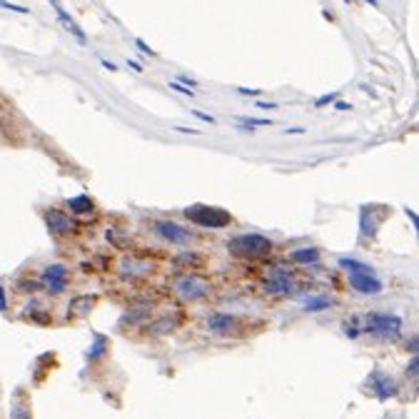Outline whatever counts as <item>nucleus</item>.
<instances>
[{
    "label": "nucleus",
    "mask_w": 419,
    "mask_h": 419,
    "mask_svg": "<svg viewBox=\"0 0 419 419\" xmlns=\"http://www.w3.org/2000/svg\"><path fill=\"white\" fill-rule=\"evenodd\" d=\"M38 285H43L51 294H60L65 287H68V269H65V265L55 262V265H51V267H45Z\"/></svg>",
    "instance_id": "7"
},
{
    "label": "nucleus",
    "mask_w": 419,
    "mask_h": 419,
    "mask_svg": "<svg viewBox=\"0 0 419 419\" xmlns=\"http://www.w3.org/2000/svg\"><path fill=\"white\" fill-rule=\"evenodd\" d=\"M95 297H78L73 305L68 307V317H85V314L93 310Z\"/></svg>",
    "instance_id": "15"
},
{
    "label": "nucleus",
    "mask_w": 419,
    "mask_h": 419,
    "mask_svg": "<svg viewBox=\"0 0 419 419\" xmlns=\"http://www.w3.org/2000/svg\"><path fill=\"white\" fill-rule=\"evenodd\" d=\"M407 347H409V350H412V355H417V337H412V342L407 344Z\"/></svg>",
    "instance_id": "29"
},
{
    "label": "nucleus",
    "mask_w": 419,
    "mask_h": 419,
    "mask_svg": "<svg viewBox=\"0 0 419 419\" xmlns=\"http://www.w3.org/2000/svg\"><path fill=\"white\" fill-rule=\"evenodd\" d=\"M367 3H372V6H377V0H367Z\"/></svg>",
    "instance_id": "30"
},
{
    "label": "nucleus",
    "mask_w": 419,
    "mask_h": 419,
    "mask_svg": "<svg viewBox=\"0 0 419 419\" xmlns=\"http://www.w3.org/2000/svg\"><path fill=\"white\" fill-rule=\"evenodd\" d=\"M367 322H364L362 332H372V335H377V337L382 339H394L400 337L402 332V319L397 317V314H384V312H369Z\"/></svg>",
    "instance_id": "3"
},
{
    "label": "nucleus",
    "mask_w": 419,
    "mask_h": 419,
    "mask_svg": "<svg viewBox=\"0 0 419 419\" xmlns=\"http://www.w3.org/2000/svg\"><path fill=\"white\" fill-rule=\"evenodd\" d=\"M150 262L145 260H123L120 265V275L123 277H130V280H140V277L150 275Z\"/></svg>",
    "instance_id": "13"
},
{
    "label": "nucleus",
    "mask_w": 419,
    "mask_h": 419,
    "mask_svg": "<svg viewBox=\"0 0 419 419\" xmlns=\"http://www.w3.org/2000/svg\"><path fill=\"white\" fill-rule=\"evenodd\" d=\"M347 3H352V0H347Z\"/></svg>",
    "instance_id": "31"
},
{
    "label": "nucleus",
    "mask_w": 419,
    "mask_h": 419,
    "mask_svg": "<svg viewBox=\"0 0 419 419\" xmlns=\"http://www.w3.org/2000/svg\"><path fill=\"white\" fill-rule=\"evenodd\" d=\"M0 8L3 10H15V13H23V15H28L30 10L28 8H23V6H15V3H8V0H0Z\"/></svg>",
    "instance_id": "22"
},
{
    "label": "nucleus",
    "mask_w": 419,
    "mask_h": 419,
    "mask_svg": "<svg viewBox=\"0 0 419 419\" xmlns=\"http://www.w3.org/2000/svg\"><path fill=\"white\" fill-rule=\"evenodd\" d=\"M289 260H294V262H300V265H314L319 260V252L314 250V247H305V250H294L292 255H289Z\"/></svg>",
    "instance_id": "18"
},
{
    "label": "nucleus",
    "mask_w": 419,
    "mask_h": 419,
    "mask_svg": "<svg viewBox=\"0 0 419 419\" xmlns=\"http://www.w3.org/2000/svg\"><path fill=\"white\" fill-rule=\"evenodd\" d=\"M350 285L359 294H377L382 292V282L377 280L375 269H355L350 272Z\"/></svg>",
    "instance_id": "8"
},
{
    "label": "nucleus",
    "mask_w": 419,
    "mask_h": 419,
    "mask_svg": "<svg viewBox=\"0 0 419 419\" xmlns=\"http://www.w3.org/2000/svg\"><path fill=\"white\" fill-rule=\"evenodd\" d=\"M372 389H375V394L380 397V400L397 397V382H394L389 375H384V372H380V369L372 375Z\"/></svg>",
    "instance_id": "11"
},
{
    "label": "nucleus",
    "mask_w": 419,
    "mask_h": 419,
    "mask_svg": "<svg viewBox=\"0 0 419 419\" xmlns=\"http://www.w3.org/2000/svg\"><path fill=\"white\" fill-rule=\"evenodd\" d=\"M43 217L48 230H51V235H55V238H63V235H70V232L75 230V222L65 213H60V210H48Z\"/></svg>",
    "instance_id": "9"
},
{
    "label": "nucleus",
    "mask_w": 419,
    "mask_h": 419,
    "mask_svg": "<svg viewBox=\"0 0 419 419\" xmlns=\"http://www.w3.org/2000/svg\"><path fill=\"white\" fill-rule=\"evenodd\" d=\"M185 217H188L190 222H195V225L210 227V230H222V227H227L232 222V215L227 213V210L202 205V202L190 205L188 210H185Z\"/></svg>",
    "instance_id": "2"
},
{
    "label": "nucleus",
    "mask_w": 419,
    "mask_h": 419,
    "mask_svg": "<svg viewBox=\"0 0 419 419\" xmlns=\"http://www.w3.org/2000/svg\"><path fill=\"white\" fill-rule=\"evenodd\" d=\"M242 127H265V125H275V120H262V118H238Z\"/></svg>",
    "instance_id": "21"
},
{
    "label": "nucleus",
    "mask_w": 419,
    "mask_h": 419,
    "mask_svg": "<svg viewBox=\"0 0 419 419\" xmlns=\"http://www.w3.org/2000/svg\"><path fill=\"white\" fill-rule=\"evenodd\" d=\"M155 232L160 235V240L165 242H172V244H190L195 240V235L190 230H185L182 225L177 222H170V220H157L155 225Z\"/></svg>",
    "instance_id": "5"
},
{
    "label": "nucleus",
    "mask_w": 419,
    "mask_h": 419,
    "mask_svg": "<svg viewBox=\"0 0 419 419\" xmlns=\"http://www.w3.org/2000/svg\"><path fill=\"white\" fill-rule=\"evenodd\" d=\"M0 125H3V123H0Z\"/></svg>",
    "instance_id": "32"
},
{
    "label": "nucleus",
    "mask_w": 419,
    "mask_h": 419,
    "mask_svg": "<svg viewBox=\"0 0 419 419\" xmlns=\"http://www.w3.org/2000/svg\"><path fill=\"white\" fill-rule=\"evenodd\" d=\"M51 6H53V10H55L57 20H60V26H63L68 33H73V35H75V38H78V43H80V45H85V43H88V38H85V33L80 30V26H78L75 20H73L68 13H65V8L60 6V3H57V0H51Z\"/></svg>",
    "instance_id": "12"
},
{
    "label": "nucleus",
    "mask_w": 419,
    "mask_h": 419,
    "mask_svg": "<svg viewBox=\"0 0 419 419\" xmlns=\"http://www.w3.org/2000/svg\"><path fill=\"white\" fill-rule=\"evenodd\" d=\"M135 45H138V48L145 53V55H152V57H155V51H152V48H148V45H145L143 40H135Z\"/></svg>",
    "instance_id": "26"
},
{
    "label": "nucleus",
    "mask_w": 419,
    "mask_h": 419,
    "mask_svg": "<svg viewBox=\"0 0 419 419\" xmlns=\"http://www.w3.org/2000/svg\"><path fill=\"white\" fill-rule=\"evenodd\" d=\"M265 289H267L269 294H289L294 289L292 272L285 269V267H280V265H275V267L269 269L267 282H265Z\"/></svg>",
    "instance_id": "6"
},
{
    "label": "nucleus",
    "mask_w": 419,
    "mask_h": 419,
    "mask_svg": "<svg viewBox=\"0 0 419 419\" xmlns=\"http://www.w3.org/2000/svg\"><path fill=\"white\" fill-rule=\"evenodd\" d=\"M332 305H335V302H332L330 297H312L310 302H305V310H310V312H319V310H330Z\"/></svg>",
    "instance_id": "20"
},
{
    "label": "nucleus",
    "mask_w": 419,
    "mask_h": 419,
    "mask_svg": "<svg viewBox=\"0 0 419 419\" xmlns=\"http://www.w3.org/2000/svg\"><path fill=\"white\" fill-rule=\"evenodd\" d=\"M68 207L73 215H88V213H93V200L85 197V195H80V197H70Z\"/></svg>",
    "instance_id": "17"
},
{
    "label": "nucleus",
    "mask_w": 419,
    "mask_h": 419,
    "mask_svg": "<svg viewBox=\"0 0 419 419\" xmlns=\"http://www.w3.org/2000/svg\"><path fill=\"white\" fill-rule=\"evenodd\" d=\"M150 317V307L143 305V307H132V310H127L125 314H123V325H138V322H143V319Z\"/></svg>",
    "instance_id": "16"
},
{
    "label": "nucleus",
    "mask_w": 419,
    "mask_h": 419,
    "mask_svg": "<svg viewBox=\"0 0 419 419\" xmlns=\"http://www.w3.org/2000/svg\"><path fill=\"white\" fill-rule=\"evenodd\" d=\"M105 350H107V342H105V337H98L95 339V344L90 347L88 352H85V357H88V362H95L98 357H102L105 355Z\"/></svg>",
    "instance_id": "19"
},
{
    "label": "nucleus",
    "mask_w": 419,
    "mask_h": 419,
    "mask_svg": "<svg viewBox=\"0 0 419 419\" xmlns=\"http://www.w3.org/2000/svg\"><path fill=\"white\" fill-rule=\"evenodd\" d=\"M175 294L180 297L182 302H200L207 297L210 292V285L200 277H193V275H185V277H177L175 280Z\"/></svg>",
    "instance_id": "4"
},
{
    "label": "nucleus",
    "mask_w": 419,
    "mask_h": 419,
    "mask_svg": "<svg viewBox=\"0 0 419 419\" xmlns=\"http://www.w3.org/2000/svg\"><path fill=\"white\" fill-rule=\"evenodd\" d=\"M240 93H242V95H255V98H257V95H260V90H247V88H240Z\"/></svg>",
    "instance_id": "28"
},
{
    "label": "nucleus",
    "mask_w": 419,
    "mask_h": 419,
    "mask_svg": "<svg viewBox=\"0 0 419 419\" xmlns=\"http://www.w3.org/2000/svg\"><path fill=\"white\" fill-rule=\"evenodd\" d=\"M238 325V317H232V314H210L207 317V327L217 335H230Z\"/></svg>",
    "instance_id": "14"
},
{
    "label": "nucleus",
    "mask_w": 419,
    "mask_h": 419,
    "mask_svg": "<svg viewBox=\"0 0 419 419\" xmlns=\"http://www.w3.org/2000/svg\"><path fill=\"white\" fill-rule=\"evenodd\" d=\"M227 252L238 260H262L272 252V240L265 238V235H257V232L238 235L227 242Z\"/></svg>",
    "instance_id": "1"
},
{
    "label": "nucleus",
    "mask_w": 419,
    "mask_h": 419,
    "mask_svg": "<svg viewBox=\"0 0 419 419\" xmlns=\"http://www.w3.org/2000/svg\"><path fill=\"white\" fill-rule=\"evenodd\" d=\"M407 377H412V380H417V357L412 359V367H407Z\"/></svg>",
    "instance_id": "27"
},
{
    "label": "nucleus",
    "mask_w": 419,
    "mask_h": 419,
    "mask_svg": "<svg viewBox=\"0 0 419 419\" xmlns=\"http://www.w3.org/2000/svg\"><path fill=\"white\" fill-rule=\"evenodd\" d=\"M177 265H200V255H190V252H185V255L177 257Z\"/></svg>",
    "instance_id": "23"
},
{
    "label": "nucleus",
    "mask_w": 419,
    "mask_h": 419,
    "mask_svg": "<svg viewBox=\"0 0 419 419\" xmlns=\"http://www.w3.org/2000/svg\"><path fill=\"white\" fill-rule=\"evenodd\" d=\"M332 100H337V93H332V95H325V98H319L314 105L317 107H322V105H327V102H332Z\"/></svg>",
    "instance_id": "25"
},
{
    "label": "nucleus",
    "mask_w": 419,
    "mask_h": 419,
    "mask_svg": "<svg viewBox=\"0 0 419 419\" xmlns=\"http://www.w3.org/2000/svg\"><path fill=\"white\" fill-rule=\"evenodd\" d=\"M182 322V314H165V317L152 319V325L148 327V337H165L170 332H175Z\"/></svg>",
    "instance_id": "10"
},
{
    "label": "nucleus",
    "mask_w": 419,
    "mask_h": 419,
    "mask_svg": "<svg viewBox=\"0 0 419 419\" xmlns=\"http://www.w3.org/2000/svg\"><path fill=\"white\" fill-rule=\"evenodd\" d=\"M193 118L202 120V123H210V125H215V123H217V120H215L213 115H207V113H200V110H193Z\"/></svg>",
    "instance_id": "24"
}]
</instances>
